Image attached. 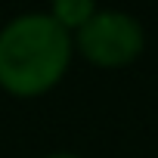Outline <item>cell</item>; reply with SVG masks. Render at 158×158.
Returning a JSON list of instances; mask_svg holds the SVG:
<instances>
[{"instance_id": "1", "label": "cell", "mask_w": 158, "mask_h": 158, "mask_svg": "<svg viewBox=\"0 0 158 158\" xmlns=\"http://www.w3.org/2000/svg\"><path fill=\"white\" fill-rule=\"evenodd\" d=\"M74 62V37L50 13H22L0 28V90L37 99L56 90Z\"/></svg>"}, {"instance_id": "2", "label": "cell", "mask_w": 158, "mask_h": 158, "mask_svg": "<svg viewBox=\"0 0 158 158\" xmlns=\"http://www.w3.org/2000/svg\"><path fill=\"white\" fill-rule=\"evenodd\" d=\"M74 56L99 71H118L143 59L146 53V25L127 10H102L74 31Z\"/></svg>"}, {"instance_id": "3", "label": "cell", "mask_w": 158, "mask_h": 158, "mask_svg": "<svg viewBox=\"0 0 158 158\" xmlns=\"http://www.w3.org/2000/svg\"><path fill=\"white\" fill-rule=\"evenodd\" d=\"M68 34L81 31L96 13H99V0H50V10H47Z\"/></svg>"}, {"instance_id": "4", "label": "cell", "mask_w": 158, "mask_h": 158, "mask_svg": "<svg viewBox=\"0 0 158 158\" xmlns=\"http://www.w3.org/2000/svg\"><path fill=\"white\" fill-rule=\"evenodd\" d=\"M44 158H84L81 152H68V149H56V152H50V155H44Z\"/></svg>"}]
</instances>
